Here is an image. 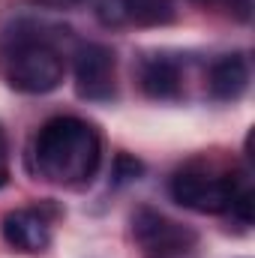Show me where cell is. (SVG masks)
<instances>
[{
	"mask_svg": "<svg viewBox=\"0 0 255 258\" xmlns=\"http://www.w3.org/2000/svg\"><path fill=\"white\" fill-rule=\"evenodd\" d=\"M33 171L54 186H84L96 177L99 162H102V138L93 123L60 114L51 117L48 123L33 138Z\"/></svg>",
	"mask_w": 255,
	"mask_h": 258,
	"instance_id": "cell-1",
	"label": "cell"
},
{
	"mask_svg": "<svg viewBox=\"0 0 255 258\" xmlns=\"http://www.w3.org/2000/svg\"><path fill=\"white\" fill-rule=\"evenodd\" d=\"M51 27L33 18L15 21L0 39V72L18 93L42 96L63 84L66 60Z\"/></svg>",
	"mask_w": 255,
	"mask_h": 258,
	"instance_id": "cell-2",
	"label": "cell"
},
{
	"mask_svg": "<svg viewBox=\"0 0 255 258\" xmlns=\"http://www.w3.org/2000/svg\"><path fill=\"white\" fill-rule=\"evenodd\" d=\"M171 198L195 213H228L237 195L252 189L243 171H219L213 165H186L171 177Z\"/></svg>",
	"mask_w": 255,
	"mask_h": 258,
	"instance_id": "cell-3",
	"label": "cell"
},
{
	"mask_svg": "<svg viewBox=\"0 0 255 258\" xmlns=\"http://www.w3.org/2000/svg\"><path fill=\"white\" fill-rule=\"evenodd\" d=\"M132 234L144 258H198V234L153 207H138Z\"/></svg>",
	"mask_w": 255,
	"mask_h": 258,
	"instance_id": "cell-4",
	"label": "cell"
},
{
	"mask_svg": "<svg viewBox=\"0 0 255 258\" xmlns=\"http://www.w3.org/2000/svg\"><path fill=\"white\" fill-rule=\"evenodd\" d=\"M75 90L87 102H108L117 96V57L102 42H78L72 54Z\"/></svg>",
	"mask_w": 255,
	"mask_h": 258,
	"instance_id": "cell-5",
	"label": "cell"
},
{
	"mask_svg": "<svg viewBox=\"0 0 255 258\" xmlns=\"http://www.w3.org/2000/svg\"><path fill=\"white\" fill-rule=\"evenodd\" d=\"M93 12L105 27H165L177 18L174 0H96Z\"/></svg>",
	"mask_w": 255,
	"mask_h": 258,
	"instance_id": "cell-6",
	"label": "cell"
},
{
	"mask_svg": "<svg viewBox=\"0 0 255 258\" xmlns=\"http://www.w3.org/2000/svg\"><path fill=\"white\" fill-rule=\"evenodd\" d=\"M3 240L18 252H45L51 246L54 219L45 207H15L3 216Z\"/></svg>",
	"mask_w": 255,
	"mask_h": 258,
	"instance_id": "cell-7",
	"label": "cell"
},
{
	"mask_svg": "<svg viewBox=\"0 0 255 258\" xmlns=\"http://www.w3.org/2000/svg\"><path fill=\"white\" fill-rule=\"evenodd\" d=\"M138 84L156 102H177L183 96V66L168 54H150L138 66Z\"/></svg>",
	"mask_w": 255,
	"mask_h": 258,
	"instance_id": "cell-8",
	"label": "cell"
},
{
	"mask_svg": "<svg viewBox=\"0 0 255 258\" xmlns=\"http://www.w3.org/2000/svg\"><path fill=\"white\" fill-rule=\"evenodd\" d=\"M249 87V60L243 54H225L207 69V93L216 102H237Z\"/></svg>",
	"mask_w": 255,
	"mask_h": 258,
	"instance_id": "cell-9",
	"label": "cell"
},
{
	"mask_svg": "<svg viewBox=\"0 0 255 258\" xmlns=\"http://www.w3.org/2000/svg\"><path fill=\"white\" fill-rule=\"evenodd\" d=\"M141 174H144V165L135 156H129V153H117L114 156V165H111V183L114 186H126L132 180H138Z\"/></svg>",
	"mask_w": 255,
	"mask_h": 258,
	"instance_id": "cell-10",
	"label": "cell"
},
{
	"mask_svg": "<svg viewBox=\"0 0 255 258\" xmlns=\"http://www.w3.org/2000/svg\"><path fill=\"white\" fill-rule=\"evenodd\" d=\"M195 3H201L207 9H219L237 21H249V15H252V0H195Z\"/></svg>",
	"mask_w": 255,
	"mask_h": 258,
	"instance_id": "cell-11",
	"label": "cell"
},
{
	"mask_svg": "<svg viewBox=\"0 0 255 258\" xmlns=\"http://www.w3.org/2000/svg\"><path fill=\"white\" fill-rule=\"evenodd\" d=\"M6 159H9V141H6L3 126H0V186L6 183Z\"/></svg>",
	"mask_w": 255,
	"mask_h": 258,
	"instance_id": "cell-12",
	"label": "cell"
},
{
	"mask_svg": "<svg viewBox=\"0 0 255 258\" xmlns=\"http://www.w3.org/2000/svg\"><path fill=\"white\" fill-rule=\"evenodd\" d=\"M66 3H75V0H66Z\"/></svg>",
	"mask_w": 255,
	"mask_h": 258,
	"instance_id": "cell-13",
	"label": "cell"
}]
</instances>
